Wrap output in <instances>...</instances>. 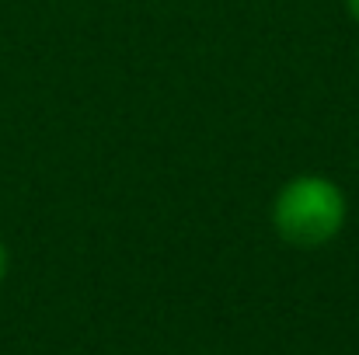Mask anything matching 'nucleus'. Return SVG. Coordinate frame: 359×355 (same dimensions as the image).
I'll return each instance as SVG.
<instances>
[{
    "label": "nucleus",
    "instance_id": "nucleus-1",
    "mask_svg": "<svg viewBox=\"0 0 359 355\" xmlns=\"http://www.w3.org/2000/svg\"><path fill=\"white\" fill-rule=\"evenodd\" d=\"M349 223V195L346 188L321 174L300 171L286 178L269 202V227L293 251H321L335 244Z\"/></svg>",
    "mask_w": 359,
    "mask_h": 355
},
{
    "label": "nucleus",
    "instance_id": "nucleus-3",
    "mask_svg": "<svg viewBox=\"0 0 359 355\" xmlns=\"http://www.w3.org/2000/svg\"><path fill=\"white\" fill-rule=\"evenodd\" d=\"M342 7H346V18L359 25V0H342Z\"/></svg>",
    "mask_w": 359,
    "mask_h": 355
},
{
    "label": "nucleus",
    "instance_id": "nucleus-2",
    "mask_svg": "<svg viewBox=\"0 0 359 355\" xmlns=\"http://www.w3.org/2000/svg\"><path fill=\"white\" fill-rule=\"evenodd\" d=\"M7 265H11V258H7V244H4V237H0V286H4V279H7Z\"/></svg>",
    "mask_w": 359,
    "mask_h": 355
}]
</instances>
